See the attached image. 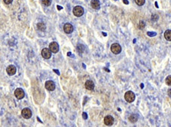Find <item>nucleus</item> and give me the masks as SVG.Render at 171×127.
I'll list each match as a JSON object with an SVG mask.
<instances>
[{
    "label": "nucleus",
    "instance_id": "1",
    "mask_svg": "<svg viewBox=\"0 0 171 127\" xmlns=\"http://www.w3.org/2000/svg\"><path fill=\"white\" fill-rule=\"evenodd\" d=\"M136 99V95L132 91H127L126 93L125 94V100L129 103H132L135 101Z\"/></svg>",
    "mask_w": 171,
    "mask_h": 127
},
{
    "label": "nucleus",
    "instance_id": "2",
    "mask_svg": "<svg viewBox=\"0 0 171 127\" xmlns=\"http://www.w3.org/2000/svg\"><path fill=\"white\" fill-rule=\"evenodd\" d=\"M73 14L76 17H81L84 14V8L82 6H75L73 8Z\"/></svg>",
    "mask_w": 171,
    "mask_h": 127
},
{
    "label": "nucleus",
    "instance_id": "3",
    "mask_svg": "<svg viewBox=\"0 0 171 127\" xmlns=\"http://www.w3.org/2000/svg\"><path fill=\"white\" fill-rule=\"evenodd\" d=\"M111 51L114 54H119L122 51V47L119 43H113L111 45Z\"/></svg>",
    "mask_w": 171,
    "mask_h": 127
},
{
    "label": "nucleus",
    "instance_id": "4",
    "mask_svg": "<svg viewBox=\"0 0 171 127\" xmlns=\"http://www.w3.org/2000/svg\"><path fill=\"white\" fill-rule=\"evenodd\" d=\"M21 115L24 118H25V119H29V118L32 116V112L30 109L24 108L21 111Z\"/></svg>",
    "mask_w": 171,
    "mask_h": 127
},
{
    "label": "nucleus",
    "instance_id": "5",
    "mask_svg": "<svg viewBox=\"0 0 171 127\" xmlns=\"http://www.w3.org/2000/svg\"><path fill=\"white\" fill-rule=\"evenodd\" d=\"M50 50L52 53H58L59 47V45L56 42H52L51 43H50Z\"/></svg>",
    "mask_w": 171,
    "mask_h": 127
},
{
    "label": "nucleus",
    "instance_id": "6",
    "mask_svg": "<svg viewBox=\"0 0 171 127\" xmlns=\"http://www.w3.org/2000/svg\"><path fill=\"white\" fill-rule=\"evenodd\" d=\"M41 55L44 58V59H50L51 57V55H52V52L50 51V50L47 49V48H44L42 52H41Z\"/></svg>",
    "mask_w": 171,
    "mask_h": 127
},
{
    "label": "nucleus",
    "instance_id": "7",
    "mask_svg": "<svg viewBox=\"0 0 171 127\" xmlns=\"http://www.w3.org/2000/svg\"><path fill=\"white\" fill-rule=\"evenodd\" d=\"M15 95L17 99H22L24 97V91L21 88H17L15 91Z\"/></svg>",
    "mask_w": 171,
    "mask_h": 127
},
{
    "label": "nucleus",
    "instance_id": "8",
    "mask_svg": "<svg viewBox=\"0 0 171 127\" xmlns=\"http://www.w3.org/2000/svg\"><path fill=\"white\" fill-rule=\"evenodd\" d=\"M45 87H46V88L48 91H54L56 88V85L52 81H47L46 82V84H45Z\"/></svg>",
    "mask_w": 171,
    "mask_h": 127
},
{
    "label": "nucleus",
    "instance_id": "9",
    "mask_svg": "<svg viewBox=\"0 0 171 127\" xmlns=\"http://www.w3.org/2000/svg\"><path fill=\"white\" fill-rule=\"evenodd\" d=\"M103 122L106 126H112L114 123V119L111 116H106L104 117Z\"/></svg>",
    "mask_w": 171,
    "mask_h": 127
},
{
    "label": "nucleus",
    "instance_id": "10",
    "mask_svg": "<svg viewBox=\"0 0 171 127\" xmlns=\"http://www.w3.org/2000/svg\"><path fill=\"white\" fill-rule=\"evenodd\" d=\"M6 71H7V73L9 75H14L16 73V67L13 65H10L7 67Z\"/></svg>",
    "mask_w": 171,
    "mask_h": 127
},
{
    "label": "nucleus",
    "instance_id": "11",
    "mask_svg": "<svg viewBox=\"0 0 171 127\" xmlns=\"http://www.w3.org/2000/svg\"><path fill=\"white\" fill-rule=\"evenodd\" d=\"M63 29H64V31H65L66 34H71V32L73 31L74 28H73V26L71 25V24L66 23V24L64 25V27H63Z\"/></svg>",
    "mask_w": 171,
    "mask_h": 127
},
{
    "label": "nucleus",
    "instance_id": "12",
    "mask_svg": "<svg viewBox=\"0 0 171 127\" xmlns=\"http://www.w3.org/2000/svg\"><path fill=\"white\" fill-rule=\"evenodd\" d=\"M85 86L86 89H87L89 91H91L94 88V83L91 80H87V81H86Z\"/></svg>",
    "mask_w": 171,
    "mask_h": 127
},
{
    "label": "nucleus",
    "instance_id": "13",
    "mask_svg": "<svg viewBox=\"0 0 171 127\" xmlns=\"http://www.w3.org/2000/svg\"><path fill=\"white\" fill-rule=\"evenodd\" d=\"M91 5L94 9H99L100 8V2L98 0H92L91 2Z\"/></svg>",
    "mask_w": 171,
    "mask_h": 127
},
{
    "label": "nucleus",
    "instance_id": "14",
    "mask_svg": "<svg viewBox=\"0 0 171 127\" xmlns=\"http://www.w3.org/2000/svg\"><path fill=\"white\" fill-rule=\"evenodd\" d=\"M129 120L134 123H136L137 120H138V116L136 114H131L129 116Z\"/></svg>",
    "mask_w": 171,
    "mask_h": 127
},
{
    "label": "nucleus",
    "instance_id": "15",
    "mask_svg": "<svg viewBox=\"0 0 171 127\" xmlns=\"http://www.w3.org/2000/svg\"><path fill=\"white\" fill-rule=\"evenodd\" d=\"M164 37L167 40L171 41V31L167 30L164 32Z\"/></svg>",
    "mask_w": 171,
    "mask_h": 127
},
{
    "label": "nucleus",
    "instance_id": "16",
    "mask_svg": "<svg viewBox=\"0 0 171 127\" xmlns=\"http://www.w3.org/2000/svg\"><path fill=\"white\" fill-rule=\"evenodd\" d=\"M37 28H38V30H40L41 31H44L45 30H46V25H45V24H43V22H40L37 24Z\"/></svg>",
    "mask_w": 171,
    "mask_h": 127
},
{
    "label": "nucleus",
    "instance_id": "17",
    "mask_svg": "<svg viewBox=\"0 0 171 127\" xmlns=\"http://www.w3.org/2000/svg\"><path fill=\"white\" fill-rule=\"evenodd\" d=\"M42 3L45 6H50L52 3V0H42Z\"/></svg>",
    "mask_w": 171,
    "mask_h": 127
},
{
    "label": "nucleus",
    "instance_id": "18",
    "mask_svg": "<svg viewBox=\"0 0 171 127\" xmlns=\"http://www.w3.org/2000/svg\"><path fill=\"white\" fill-rule=\"evenodd\" d=\"M135 2H136V3L138 5L141 6V5H143L144 4H145V0H135Z\"/></svg>",
    "mask_w": 171,
    "mask_h": 127
},
{
    "label": "nucleus",
    "instance_id": "19",
    "mask_svg": "<svg viewBox=\"0 0 171 127\" xmlns=\"http://www.w3.org/2000/svg\"><path fill=\"white\" fill-rule=\"evenodd\" d=\"M166 84L168 86H171V75H169L166 78Z\"/></svg>",
    "mask_w": 171,
    "mask_h": 127
},
{
    "label": "nucleus",
    "instance_id": "20",
    "mask_svg": "<svg viewBox=\"0 0 171 127\" xmlns=\"http://www.w3.org/2000/svg\"><path fill=\"white\" fill-rule=\"evenodd\" d=\"M138 27H139V28L140 29H144L145 28V23L144 22V21H140L139 22V25H138Z\"/></svg>",
    "mask_w": 171,
    "mask_h": 127
},
{
    "label": "nucleus",
    "instance_id": "21",
    "mask_svg": "<svg viewBox=\"0 0 171 127\" xmlns=\"http://www.w3.org/2000/svg\"><path fill=\"white\" fill-rule=\"evenodd\" d=\"M158 19V15H152V18H151V20L154 21H156Z\"/></svg>",
    "mask_w": 171,
    "mask_h": 127
},
{
    "label": "nucleus",
    "instance_id": "22",
    "mask_svg": "<svg viewBox=\"0 0 171 127\" xmlns=\"http://www.w3.org/2000/svg\"><path fill=\"white\" fill-rule=\"evenodd\" d=\"M5 4H10L13 2V0H3Z\"/></svg>",
    "mask_w": 171,
    "mask_h": 127
},
{
    "label": "nucleus",
    "instance_id": "23",
    "mask_svg": "<svg viewBox=\"0 0 171 127\" xmlns=\"http://www.w3.org/2000/svg\"><path fill=\"white\" fill-rule=\"evenodd\" d=\"M168 95L170 97H171V89H169V91H168Z\"/></svg>",
    "mask_w": 171,
    "mask_h": 127
},
{
    "label": "nucleus",
    "instance_id": "24",
    "mask_svg": "<svg viewBox=\"0 0 171 127\" xmlns=\"http://www.w3.org/2000/svg\"><path fill=\"white\" fill-rule=\"evenodd\" d=\"M57 8H58L59 10H61V9H62V7H61V6L58 5V6H57Z\"/></svg>",
    "mask_w": 171,
    "mask_h": 127
},
{
    "label": "nucleus",
    "instance_id": "25",
    "mask_svg": "<svg viewBox=\"0 0 171 127\" xmlns=\"http://www.w3.org/2000/svg\"><path fill=\"white\" fill-rule=\"evenodd\" d=\"M123 2H124V3H125V4H129V2L127 1V0H123Z\"/></svg>",
    "mask_w": 171,
    "mask_h": 127
}]
</instances>
